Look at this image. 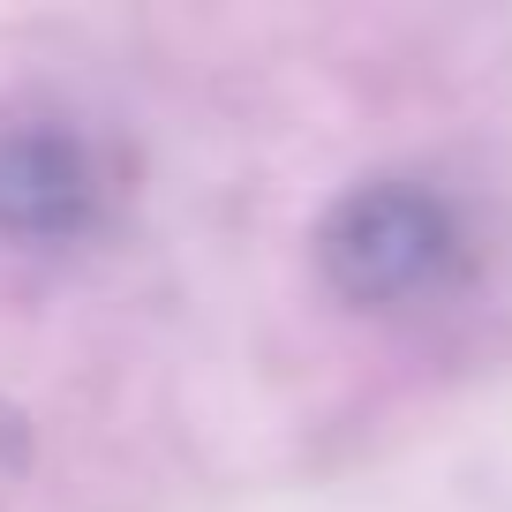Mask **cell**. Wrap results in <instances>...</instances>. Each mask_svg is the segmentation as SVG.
Segmentation results:
<instances>
[{"instance_id": "obj_1", "label": "cell", "mask_w": 512, "mask_h": 512, "mask_svg": "<svg viewBox=\"0 0 512 512\" xmlns=\"http://www.w3.org/2000/svg\"><path fill=\"white\" fill-rule=\"evenodd\" d=\"M317 264L332 279V294H347L354 309H415L460 279L467 264V226L422 181H362L347 189L317 226Z\"/></svg>"}, {"instance_id": "obj_2", "label": "cell", "mask_w": 512, "mask_h": 512, "mask_svg": "<svg viewBox=\"0 0 512 512\" xmlns=\"http://www.w3.org/2000/svg\"><path fill=\"white\" fill-rule=\"evenodd\" d=\"M98 159L76 128L46 113L0 121V234L8 241H68L98 219Z\"/></svg>"}]
</instances>
